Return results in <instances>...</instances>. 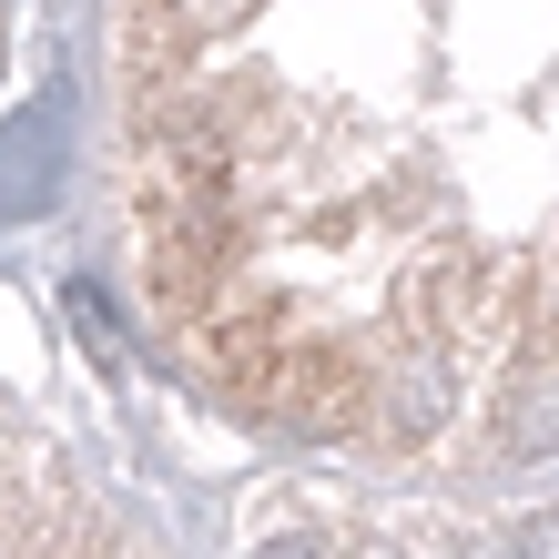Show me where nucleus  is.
Masks as SVG:
<instances>
[{"label": "nucleus", "instance_id": "nucleus-2", "mask_svg": "<svg viewBox=\"0 0 559 559\" xmlns=\"http://www.w3.org/2000/svg\"><path fill=\"white\" fill-rule=\"evenodd\" d=\"M72 325L92 336V356H103V367H133V346H122V325H112V306H103V285H72Z\"/></svg>", "mask_w": 559, "mask_h": 559}, {"label": "nucleus", "instance_id": "nucleus-1", "mask_svg": "<svg viewBox=\"0 0 559 559\" xmlns=\"http://www.w3.org/2000/svg\"><path fill=\"white\" fill-rule=\"evenodd\" d=\"M51 183H61V122H51V103H31L0 133V224L51 214Z\"/></svg>", "mask_w": 559, "mask_h": 559}, {"label": "nucleus", "instance_id": "nucleus-3", "mask_svg": "<svg viewBox=\"0 0 559 559\" xmlns=\"http://www.w3.org/2000/svg\"><path fill=\"white\" fill-rule=\"evenodd\" d=\"M509 559H559V519H530V530H519V549Z\"/></svg>", "mask_w": 559, "mask_h": 559}]
</instances>
